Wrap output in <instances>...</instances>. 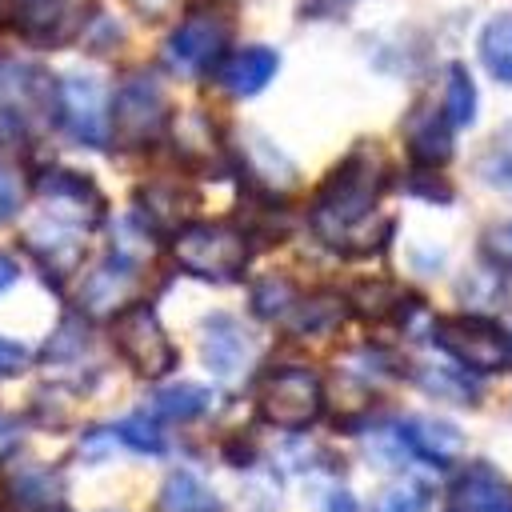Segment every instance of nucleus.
I'll return each instance as SVG.
<instances>
[{
  "label": "nucleus",
  "mask_w": 512,
  "mask_h": 512,
  "mask_svg": "<svg viewBox=\"0 0 512 512\" xmlns=\"http://www.w3.org/2000/svg\"><path fill=\"white\" fill-rule=\"evenodd\" d=\"M376 196H380V164L368 152H352L316 196L312 208L316 232L332 244H348L352 228H360L376 208Z\"/></svg>",
  "instance_id": "1"
},
{
  "label": "nucleus",
  "mask_w": 512,
  "mask_h": 512,
  "mask_svg": "<svg viewBox=\"0 0 512 512\" xmlns=\"http://www.w3.org/2000/svg\"><path fill=\"white\" fill-rule=\"evenodd\" d=\"M172 256L180 268H188L204 280H232V276H240V268L248 260V244L228 224H192L176 236Z\"/></svg>",
  "instance_id": "2"
},
{
  "label": "nucleus",
  "mask_w": 512,
  "mask_h": 512,
  "mask_svg": "<svg viewBox=\"0 0 512 512\" xmlns=\"http://www.w3.org/2000/svg\"><path fill=\"white\" fill-rule=\"evenodd\" d=\"M112 340H116V348L124 352V360H128L140 376H164V372L176 364L172 340L164 336L156 312L144 308V304H132V308H124V312L116 316Z\"/></svg>",
  "instance_id": "3"
},
{
  "label": "nucleus",
  "mask_w": 512,
  "mask_h": 512,
  "mask_svg": "<svg viewBox=\"0 0 512 512\" xmlns=\"http://www.w3.org/2000/svg\"><path fill=\"white\" fill-rule=\"evenodd\" d=\"M260 416L276 428H304L320 416V380L308 368H280L260 388Z\"/></svg>",
  "instance_id": "4"
},
{
  "label": "nucleus",
  "mask_w": 512,
  "mask_h": 512,
  "mask_svg": "<svg viewBox=\"0 0 512 512\" xmlns=\"http://www.w3.org/2000/svg\"><path fill=\"white\" fill-rule=\"evenodd\" d=\"M436 340L448 356H456L464 368H480V372H496L512 360V340L492 324V320H480V316H456V320H444L436 328Z\"/></svg>",
  "instance_id": "5"
},
{
  "label": "nucleus",
  "mask_w": 512,
  "mask_h": 512,
  "mask_svg": "<svg viewBox=\"0 0 512 512\" xmlns=\"http://www.w3.org/2000/svg\"><path fill=\"white\" fill-rule=\"evenodd\" d=\"M168 120V104L164 92L152 76H132L120 92H116V108H112V128L124 144H144L152 140Z\"/></svg>",
  "instance_id": "6"
},
{
  "label": "nucleus",
  "mask_w": 512,
  "mask_h": 512,
  "mask_svg": "<svg viewBox=\"0 0 512 512\" xmlns=\"http://www.w3.org/2000/svg\"><path fill=\"white\" fill-rule=\"evenodd\" d=\"M228 44V24L220 16H208V12H196L188 16L172 40H168V60L184 72H204Z\"/></svg>",
  "instance_id": "7"
},
{
  "label": "nucleus",
  "mask_w": 512,
  "mask_h": 512,
  "mask_svg": "<svg viewBox=\"0 0 512 512\" xmlns=\"http://www.w3.org/2000/svg\"><path fill=\"white\" fill-rule=\"evenodd\" d=\"M60 108H64V124L76 140H84V144H104L108 140V112H104L100 80L68 76L60 84Z\"/></svg>",
  "instance_id": "8"
},
{
  "label": "nucleus",
  "mask_w": 512,
  "mask_h": 512,
  "mask_svg": "<svg viewBox=\"0 0 512 512\" xmlns=\"http://www.w3.org/2000/svg\"><path fill=\"white\" fill-rule=\"evenodd\" d=\"M452 504H456V512H512V488L488 464H472L460 476Z\"/></svg>",
  "instance_id": "9"
},
{
  "label": "nucleus",
  "mask_w": 512,
  "mask_h": 512,
  "mask_svg": "<svg viewBox=\"0 0 512 512\" xmlns=\"http://www.w3.org/2000/svg\"><path fill=\"white\" fill-rule=\"evenodd\" d=\"M276 52L272 48H240L224 60L220 68V84L232 92V96H252L260 92L272 76H276Z\"/></svg>",
  "instance_id": "10"
},
{
  "label": "nucleus",
  "mask_w": 512,
  "mask_h": 512,
  "mask_svg": "<svg viewBox=\"0 0 512 512\" xmlns=\"http://www.w3.org/2000/svg\"><path fill=\"white\" fill-rule=\"evenodd\" d=\"M204 360L216 376H236L248 360V336L228 316H212L204 332Z\"/></svg>",
  "instance_id": "11"
},
{
  "label": "nucleus",
  "mask_w": 512,
  "mask_h": 512,
  "mask_svg": "<svg viewBox=\"0 0 512 512\" xmlns=\"http://www.w3.org/2000/svg\"><path fill=\"white\" fill-rule=\"evenodd\" d=\"M400 432H404L408 448L432 464H448L460 452V432L444 420H408Z\"/></svg>",
  "instance_id": "12"
},
{
  "label": "nucleus",
  "mask_w": 512,
  "mask_h": 512,
  "mask_svg": "<svg viewBox=\"0 0 512 512\" xmlns=\"http://www.w3.org/2000/svg\"><path fill=\"white\" fill-rule=\"evenodd\" d=\"M476 48H480V64L488 68V76L500 84H512V12L492 16L480 28Z\"/></svg>",
  "instance_id": "13"
},
{
  "label": "nucleus",
  "mask_w": 512,
  "mask_h": 512,
  "mask_svg": "<svg viewBox=\"0 0 512 512\" xmlns=\"http://www.w3.org/2000/svg\"><path fill=\"white\" fill-rule=\"evenodd\" d=\"M132 280H136V272H132L128 260H108V264H100V268L88 276V284H84V304H88L92 312H112V308L128 296Z\"/></svg>",
  "instance_id": "14"
},
{
  "label": "nucleus",
  "mask_w": 512,
  "mask_h": 512,
  "mask_svg": "<svg viewBox=\"0 0 512 512\" xmlns=\"http://www.w3.org/2000/svg\"><path fill=\"white\" fill-rule=\"evenodd\" d=\"M160 512H220V500L212 496V488L192 476V472H172L160 488V500H156Z\"/></svg>",
  "instance_id": "15"
},
{
  "label": "nucleus",
  "mask_w": 512,
  "mask_h": 512,
  "mask_svg": "<svg viewBox=\"0 0 512 512\" xmlns=\"http://www.w3.org/2000/svg\"><path fill=\"white\" fill-rule=\"evenodd\" d=\"M448 116H436V112H416L412 120H408V148H412V156L416 160H424V164H440V160H448V152H452V136H448Z\"/></svg>",
  "instance_id": "16"
},
{
  "label": "nucleus",
  "mask_w": 512,
  "mask_h": 512,
  "mask_svg": "<svg viewBox=\"0 0 512 512\" xmlns=\"http://www.w3.org/2000/svg\"><path fill=\"white\" fill-rule=\"evenodd\" d=\"M16 28L32 40H56L68 20V0H12Z\"/></svg>",
  "instance_id": "17"
},
{
  "label": "nucleus",
  "mask_w": 512,
  "mask_h": 512,
  "mask_svg": "<svg viewBox=\"0 0 512 512\" xmlns=\"http://www.w3.org/2000/svg\"><path fill=\"white\" fill-rule=\"evenodd\" d=\"M444 116L452 128H468L476 120V88L460 64L448 68V96H444Z\"/></svg>",
  "instance_id": "18"
},
{
  "label": "nucleus",
  "mask_w": 512,
  "mask_h": 512,
  "mask_svg": "<svg viewBox=\"0 0 512 512\" xmlns=\"http://www.w3.org/2000/svg\"><path fill=\"white\" fill-rule=\"evenodd\" d=\"M208 408V392L196 388V384H180V388H168L156 396V412L168 416V420H192Z\"/></svg>",
  "instance_id": "19"
},
{
  "label": "nucleus",
  "mask_w": 512,
  "mask_h": 512,
  "mask_svg": "<svg viewBox=\"0 0 512 512\" xmlns=\"http://www.w3.org/2000/svg\"><path fill=\"white\" fill-rule=\"evenodd\" d=\"M424 508H428V488L420 484H396L376 504V512H424Z\"/></svg>",
  "instance_id": "20"
},
{
  "label": "nucleus",
  "mask_w": 512,
  "mask_h": 512,
  "mask_svg": "<svg viewBox=\"0 0 512 512\" xmlns=\"http://www.w3.org/2000/svg\"><path fill=\"white\" fill-rule=\"evenodd\" d=\"M120 436H124L132 448H140V452H160V448H164V440H160V428H156L152 420H144V416H132V420H124V424H120Z\"/></svg>",
  "instance_id": "21"
},
{
  "label": "nucleus",
  "mask_w": 512,
  "mask_h": 512,
  "mask_svg": "<svg viewBox=\"0 0 512 512\" xmlns=\"http://www.w3.org/2000/svg\"><path fill=\"white\" fill-rule=\"evenodd\" d=\"M252 304H256L260 316H276V312H284V308L292 304V288H288L284 280H264V284L256 288Z\"/></svg>",
  "instance_id": "22"
},
{
  "label": "nucleus",
  "mask_w": 512,
  "mask_h": 512,
  "mask_svg": "<svg viewBox=\"0 0 512 512\" xmlns=\"http://www.w3.org/2000/svg\"><path fill=\"white\" fill-rule=\"evenodd\" d=\"M16 208H20V180H16L12 168L0 164V224H4Z\"/></svg>",
  "instance_id": "23"
},
{
  "label": "nucleus",
  "mask_w": 512,
  "mask_h": 512,
  "mask_svg": "<svg viewBox=\"0 0 512 512\" xmlns=\"http://www.w3.org/2000/svg\"><path fill=\"white\" fill-rule=\"evenodd\" d=\"M24 364H28V348L16 344V340H4V336H0V376L20 372Z\"/></svg>",
  "instance_id": "24"
},
{
  "label": "nucleus",
  "mask_w": 512,
  "mask_h": 512,
  "mask_svg": "<svg viewBox=\"0 0 512 512\" xmlns=\"http://www.w3.org/2000/svg\"><path fill=\"white\" fill-rule=\"evenodd\" d=\"M16 440H20V428H16L8 416H0V460H4V456L16 448Z\"/></svg>",
  "instance_id": "25"
},
{
  "label": "nucleus",
  "mask_w": 512,
  "mask_h": 512,
  "mask_svg": "<svg viewBox=\"0 0 512 512\" xmlns=\"http://www.w3.org/2000/svg\"><path fill=\"white\" fill-rule=\"evenodd\" d=\"M140 12H148V16H160V12H168L172 8V0H132Z\"/></svg>",
  "instance_id": "26"
},
{
  "label": "nucleus",
  "mask_w": 512,
  "mask_h": 512,
  "mask_svg": "<svg viewBox=\"0 0 512 512\" xmlns=\"http://www.w3.org/2000/svg\"><path fill=\"white\" fill-rule=\"evenodd\" d=\"M12 280H16V264H12V260H8V256L0 252V292H4V288H8Z\"/></svg>",
  "instance_id": "27"
},
{
  "label": "nucleus",
  "mask_w": 512,
  "mask_h": 512,
  "mask_svg": "<svg viewBox=\"0 0 512 512\" xmlns=\"http://www.w3.org/2000/svg\"><path fill=\"white\" fill-rule=\"evenodd\" d=\"M56 512H60V508H56Z\"/></svg>",
  "instance_id": "28"
}]
</instances>
